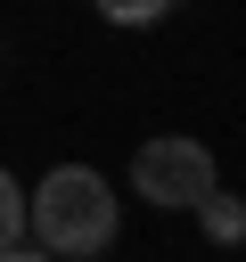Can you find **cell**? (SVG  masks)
Instances as JSON below:
<instances>
[{
  "label": "cell",
  "instance_id": "6",
  "mask_svg": "<svg viewBox=\"0 0 246 262\" xmlns=\"http://www.w3.org/2000/svg\"><path fill=\"white\" fill-rule=\"evenodd\" d=\"M0 262H57V254H25V246H8V254H0Z\"/></svg>",
  "mask_w": 246,
  "mask_h": 262
},
{
  "label": "cell",
  "instance_id": "5",
  "mask_svg": "<svg viewBox=\"0 0 246 262\" xmlns=\"http://www.w3.org/2000/svg\"><path fill=\"white\" fill-rule=\"evenodd\" d=\"M16 237H25V188H16L8 172H0V254H8Z\"/></svg>",
  "mask_w": 246,
  "mask_h": 262
},
{
  "label": "cell",
  "instance_id": "4",
  "mask_svg": "<svg viewBox=\"0 0 246 262\" xmlns=\"http://www.w3.org/2000/svg\"><path fill=\"white\" fill-rule=\"evenodd\" d=\"M98 16L107 25H156V16H172V0H98Z\"/></svg>",
  "mask_w": 246,
  "mask_h": 262
},
{
  "label": "cell",
  "instance_id": "1",
  "mask_svg": "<svg viewBox=\"0 0 246 262\" xmlns=\"http://www.w3.org/2000/svg\"><path fill=\"white\" fill-rule=\"evenodd\" d=\"M25 221L49 254H98V246H115V188L90 164H57L25 196Z\"/></svg>",
  "mask_w": 246,
  "mask_h": 262
},
{
  "label": "cell",
  "instance_id": "2",
  "mask_svg": "<svg viewBox=\"0 0 246 262\" xmlns=\"http://www.w3.org/2000/svg\"><path fill=\"white\" fill-rule=\"evenodd\" d=\"M131 188H139L148 205L197 213V205L213 196V156H205V139H180V131L139 139V156H131Z\"/></svg>",
  "mask_w": 246,
  "mask_h": 262
},
{
  "label": "cell",
  "instance_id": "3",
  "mask_svg": "<svg viewBox=\"0 0 246 262\" xmlns=\"http://www.w3.org/2000/svg\"><path fill=\"white\" fill-rule=\"evenodd\" d=\"M197 221H205L213 246H238V237H246V196H221V188H213V196L197 205Z\"/></svg>",
  "mask_w": 246,
  "mask_h": 262
}]
</instances>
